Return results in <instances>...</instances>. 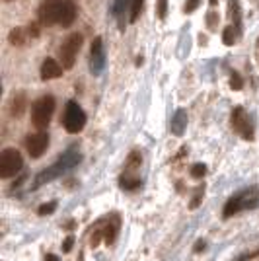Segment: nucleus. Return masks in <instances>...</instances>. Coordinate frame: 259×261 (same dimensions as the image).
<instances>
[{
  "instance_id": "1",
  "label": "nucleus",
  "mask_w": 259,
  "mask_h": 261,
  "mask_svg": "<svg viewBox=\"0 0 259 261\" xmlns=\"http://www.w3.org/2000/svg\"><path fill=\"white\" fill-rule=\"evenodd\" d=\"M257 203H259V189H255V187H248V189L240 191L238 195H234L232 199H228V203L224 205L222 215H224V218H230V217H234L236 213H240V211L257 207Z\"/></svg>"
},
{
  "instance_id": "2",
  "label": "nucleus",
  "mask_w": 259,
  "mask_h": 261,
  "mask_svg": "<svg viewBox=\"0 0 259 261\" xmlns=\"http://www.w3.org/2000/svg\"><path fill=\"white\" fill-rule=\"evenodd\" d=\"M82 160V156H80V152H74V150H68V152H65L63 156H61V160L55 164V166H51V168H47V170H43L41 174L37 175V179H35V187H39L41 184H45V181H53L55 177H59V175H63L66 172V170H70V168H74L76 164Z\"/></svg>"
},
{
  "instance_id": "3",
  "label": "nucleus",
  "mask_w": 259,
  "mask_h": 261,
  "mask_svg": "<svg viewBox=\"0 0 259 261\" xmlns=\"http://www.w3.org/2000/svg\"><path fill=\"white\" fill-rule=\"evenodd\" d=\"M55 113V98L53 96H41L32 108V123L41 130L49 125Z\"/></svg>"
},
{
  "instance_id": "4",
  "label": "nucleus",
  "mask_w": 259,
  "mask_h": 261,
  "mask_svg": "<svg viewBox=\"0 0 259 261\" xmlns=\"http://www.w3.org/2000/svg\"><path fill=\"white\" fill-rule=\"evenodd\" d=\"M63 125L70 135H76L84 129L86 125V113L82 111V108L76 101H66L65 106V115H63Z\"/></svg>"
},
{
  "instance_id": "5",
  "label": "nucleus",
  "mask_w": 259,
  "mask_h": 261,
  "mask_svg": "<svg viewBox=\"0 0 259 261\" xmlns=\"http://www.w3.org/2000/svg\"><path fill=\"white\" fill-rule=\"evenodd\" d=\"M80 45H82V35L80 33H72V35H68L63 41L61 49H59V59H61V65H63L65 70H70L74 66L76 55L80 51Z\"/></svg>"
},
{
  "instance_id": "6",
  "label": "nucleus",
  "mask_w": 259,
  "mask_h": 261,
  "mask_svg": "<svg viewBox=\"0 0 259 261\" xmlns=\"http://www.w3.org/2000/svg\"><path fill=\"white\" fill-rule=\"evenodd\" d=\"M23 166L22 154L16 148H4L0 154V177L8 179L12 175H16Z\"/></svg>"
},
{
  "instance_id": "7",
  "label": "nucleus",
  "mask_w": 259,
  "mask_h": 261,
  "mask_svg": "<svg viewBox=\"0 0 259 261\" xmlns=\"http://www.w3.org/2000/svg\"><path fill=\"white\" fill-rule=\"evenodd\" d=\"M63 0H43L39 6V22L43 25H55L61 22Z\"/></svg>"
},
{
  "instance_id": "8",
  "label": "nucleus",
  "mask_w": 259,
  "mask_h": 261,
  "mask_svg": "<svg viewBox=\"0 0 259 261\" xmlns=\"http://www.w3.org/2000/svg\"><path fill=\"white\" fill-rule=\"evenodd\" d=\"M230 123H232L234 133H238L240 137H244L246 141H251V139H253V129H251V123H249V117L244 108H234L232 117H230Z\"/></svg>"
},
{
  "instance_id": "9",
  "label": "nucleus",
  "mask_w": 259,
  "mask_h": 261,
  "mask_svg": "<svg viewBox=\"0 0 259 261\" xmlns=\"http://www.w3.org/2000/svg\"><path fill=\"white\" fill-rule=\"evenodd\" d=\"M117 230H119V220L115 217L113 218H108V220H101L99 224H97V228L96 232L92 234V246L96 248L97 244H99V238L103 236V240L108 242V244H111L113 240H115V234H117Z\"/></svg>"
},
{
  "instance_id": "10",
  "label": "nucleus",
  "mask_w": 259,
  "mask_h": 261,
  "mask_svg": "<svg viewBox=\"0 0 259 261\" xmlns=\"http://www.w3.org/2000/svg\"><path fill=\"white\" fill-rule=\"evenodd\" d=\"M49 146V135L39 130V133H33L25 139V148H28V154L32 158H41L43 152Z\"/></svg>"
},
{
  "instance_id": "11",
  "label": "nucleus",
  "mask_w": 259,
  "mask_h": 261,
  "mask_svg": "<svg viewBox=\"0 0 259 261\" xmlns=\"http://www.w3.org/2000/svg\"><path fill=\"white\" fill-rule=\"evenodd\" d=\"M106 65V53H103V41L101 37H96L92 43V51H90V70L94 74H99Z\"/></svg>"
},
{
  "instance_id": "12",
  "label": "nucleus",
  "mask_w": 259,
  "mask_h": 261,
  "mask_svg": "<svg viewBox=\"0 0 259 261\" xmlns=\"http://www.w3.org/2000/svg\"><path fill=\"white\" fill-rule=\"evenodd\" d=\"M63 65L61 63H57L55 59H45L43 65H41V78L43 80H55V78H59L63 74Z\"/></svg>"
},
{
  "instance_id": "13",
  "label": "nucleus",
  "mask_w": 259,
  "mask_h": 261,
  "mask_svg": "<svg viewBox=\"0 0 259 261\" xmlns=\"http://www.w3.org/2000/svg\"><path fill=\"white\" fill-rule=\"evenodd\" d=\"M76 20V6L72 0H63V10H61V25L70 28Z\"/></svg>"
},
{
  "instance_id": "14",
  "label": "nucleus",
  "mask_w": 259,
  "mask_h": 261,
  "mask_svg": "<svg viewBox=\"0 0 259 261\" xmlns=\"http://www.w3.org/2000/svg\"><path fill=\"white\" fill-rule=\"evenodd\" d=\"M25 106H28V98L23 92H18L10 101V113L12 117H22L23 111H25Z\"/></svg>"
},
{
  "instance_id": "15",
  "label": "nucleus",
  "mask_w": 259,
  "mask_h": 261,
  "mask_svg": "<svg viewBox=\"0 0 259 261\" xmlns=\"http://www.w3.org/2000/svg\"><path fill=\"white\" fill-rule=\"evenodd\" d=\"M185 125H187V113L184 109H177L175 115L172 117V127L170 129H172L173 135H184Z\"/></svg>"
},
{
  "instance_id": "16",
  "label": "nucleus",
  "mask_w": 259,
  "mask_h": 261,
  "mask_svg": "<svg viewBox=\"0 0 259 261\" xmlns=\"http://www.w3.org/2000/svg\"><path fill=\"white\" fill-rule=\"evenodd\" d=\"M119 185L123 189H127V191H133V189L141 187V177L137 174H133V172H125V174L119 177Z\"/></svg>"
},
{
  "instance_id": "17",
  "label": "nucleus",
  "mask_w": 259,
  "mask_h": 261,
  "mask_svg": "<svg viewBox=\"0 0 259 261\" xmlns=\"http://www.w3.org/2000/svg\"><path fill=\"white\" fill-rule=\"evenodd\" d=\"M28 37H30V35H28V30H22V28H14L10 32V35H8L10 43L16 45V47H22Z\"/></svg>"
},
{
  "instance_id": "18",
  "label": "nucleus",
  "mask_w": 259,
  "mask_h": 261,
  "mask_svg": "<svg viewBox=\"0 0 259 261\" xmlns=\"http://www.w3.org/2000/svg\"><path fill=\"white\" fill-rule=\"evenodd\" d=\"M142 164V156L141 152H131V156L127 158V164H125V172H133V174H137V170L141 168Z\"/></svg>"
},
{
  "instance_id": "19",
  "label": "nucleus",
  "mask_w": 259,
  "mask_h": 261,
  "mask_svg": "<svg viewBox=\"0 0 259 261\" xmlns=\"http://www.w3.org/2000/svg\"><path fill=\"white\" fill-rule=\"evenodd\" d=\"M144 8V0H131V22H137Z\"/></svg>"
},
{
  "instance_id": "20",
  "label": "nucleus",
  "mask_w": 259,
  "mask_h": 261,
  "mask_svg": "<svg viewBox=\"0 0 259 261\" xmlns=\"http://www.w3.org/2000/svg\"><path fill=\"white\" fill-rule=\"evenodd\" d=\"M236 28L234 25H228L226 30L222 32V43L224 45H234V41H236Z\"/></svg>"
},
{
  "instance_id": "21",
  "label": "nucleus",
  "mask_w": 259,
  "mask_h": 261,
  "mask_svg": "<svg viewBox=\"0 0 259 261\" xmlns=\"http://www.w3.org/2000/svg\"><path fill=\"white\" fill-rule=\"evenodd\" d=\"M230 18L234 20V28L240 30V4H238V0H230Z\"/></svg>"
},
{
  "instance_id": "22",
  "label": "nucleus",
  "mask_w": 259,
  "mask_h": 261,
  "mask_svg": "<svg viewBox=\"0 0 259 261\" xmlns=\"http://www.w3.org/2000/svg\"><path fill=\"white\" fill-rule=\"evenodd\" d=\"M205 174H206L205 164H195V166H191V177H195V179H201Z\"/></svg>"
},
{
  "instance_id": "23",
  "label": "nucleus",
  "mask_w": 259,
  "mask_h": 261,
  "mask_svg": "<svg viewBox=\"0 0 259 261\" xmlns=\"http://www.w3.org/2000/svg\"><path fill=\"white\" fill-rule=\"evenodd\" d=\"M230 88H234V90H242L244 88V80H242V76L238 72H234L232 78H230Z\"/></svg>"
},
{
  "instance_id": "24",
  "label": "nucleus",
  "mask_w": 259,
  "mask_h": 261,
  "mask_svg": "<svg viewBox=\"0 0 259 261\" xmlns=\"http://www.w3.org/2000/svg\"><path fill=\"white\" fill-rule=\"evenodd\" d=\"M55 208H57V203L53 201V203H49V205H41V207L37 208V213H39L41 217H45V215H51Z\"/></svg>"
},
{
  "instance_id": "25",
  "label": "nucleus",
  "mask_w": 259,
  "mask_h": 261,
  "mask_svg": "<svg viewBox=\"0 0 259 261\" xmlns=\"http://www.w3.org/2000/svg\"><path fill=\"white\" fill-rule=\"evenodd\" d=\"M168 14V0H158V18L164 20Z\"/></svg>"
},
{
  "instance_id": "26",
  "label": "nucleus",
  "mask_w": 259,
  "mask_h": 261,
  "mask_svg": "<svg viewBox=\"0 0 259 261\" xmlns=\"http://www.w3.org/2000/svg\"><path fill=\"white\" fill-rule=\"evenodd\" d=\"M203 193H205V187H203V185H201V187H197V191H195L193 201H191V208L199 207V201H201V197H203Z\"/></svg>"
},
{
  "instance_id": "27",
  "label": "nucleus",
  "mask_w": 259,
  "mask_h": 261,
  "mask_svg": "<svg viewBox=\"0 0 259 261\" xmlns=\"http://www.w3.org/2000/svg\"><path fill=\"white\" fill-rule=\"evenodd\" d=\"M28 35H30V37H37V35H39V25H37V23H30V25H28Z\"/></svg>"
},
{
  "instance_id": "28",
  "label": "nucleus",
  "mask_w": 259,
  "mask_h": 261,
  "mask_svg": "<svg viewBox=\"0 0 259 261\" xmlns=\"http://www.w3.org/2000/svg\"><path fill=\"white\" fill-rule=\"evenodd\" d=\"M72 244H74V236H68V238L63 242V251L66 253V251L72 250Z\"/></svg>"
},
{
  "instance_id": "29",
  "label": "nucleus",
  "mask_w": 259,
  "mask_h": 261,
  "mask_svg": "<svg viewBox=\"0 0 259 261\" xmlns=\"http://www.w3.org/2000/svg\"><path fill=\"white\" fill-rule=\"evenodd\" d=\"M199 2H201V0H187V4H185L184 10H185V12H193L195 8L199 6Z\"/></svg>"
},
{
  "instance_id": "30",
  "label": "nucleus",
  "mask_w": 259,
  "mask_h": 261,
  "mask_svg": "<svg viewBox=\"0 0 259 261\" xmlns=\"http://www.w3.org/2000/svg\"><path fill=\"white\" fill-rule=\"evenodd\" d=\"M216 18H218V16H216L215 12H211V14H209V18H206V22H209V28H215Z\"/></svg>"
},
{
  "instance_id": "31",
  "label": "nucleus",
  "mask_w": 259,
  "mask_h": 261,
  "mask_svg": "<svg viewBox=\"0 0 259 261\" xmlns=\"http://www.w3.org/2000/svg\"><path fill=\"white\" fill-rule=\"evenodd\" d=\"M203 248H205V242L201 240V242H197V246H195V251H201Z\"/></svg>"
},
{
  "instance_id": "32",
  "label": "nucleus",
  "mask_w": 259,
  "mask_h": 261,
  "mask_svg": "<svg viewBox=\"0 0 259 261\" xmlns=\"http://www.w3.org/2000/svg\"><path fill=\"white\" fill-rule=\"evenodd\" d=\"M45 261H59V257H57V255H53V253H47Z\"/></svg>"
},
{
  "instance_id": "33",
  "label": "nucleus",
  "mask_w": 259,
  "mask_h": 261,
  "mask_svg": "<svg viewBox=\"0 0 259 261\" xmlns=\"http://www.w3.org/2000/svg\"><path fill=\"white\" fill-rule=\"evenodd\" d=\"M211 4H213V6H215V4H216V0H211Z\"/></svg>"
},
{
  "instance_id": "34",
  "label": "nucleus",
  "mask_w": 259,
  "mask_h": 261,
  "mask_svg": "<svg viewBox=\"0 0 259 261\" xmlns=\"http://www.w3.org/2000/svg\"><path fill=\"white\" fill-rule=\"evenodd\" d=\"M257 45H259V39H257Z\"/></svg>"
},
{
  "instance_id": "35",
  "label": "nucleus",
  "mask_w": 259,
  "mask_h": 261,
  "mask_svg": "<svg viewBox=\"0 0 259 261\" xmlns=\"http://www.w3.org/2000/svg\"><path fill=\"white\" fill-rule=\"evenodd\" d=\"M6 2H10V0H6Z\"/></svg>"
},
{
  "instance_id": "36",
  "label": "nucleus",
  "mask_w": 259,
  "mask_h": 261,
  "mask_svg": "<svg viewBox=\"0 0 259 261\" xmlns=\"http://www.w3.org/2000/svg\"><path fill=\"white\" fill-rule=\"evenodd\" d=\"M240 261H242V259H240Z\"/></svg>"
}]
</instances>
